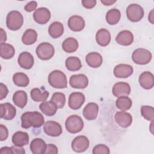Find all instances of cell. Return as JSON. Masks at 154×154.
<instances>
[{"mask_svg":"<svg viewBox=\"0 0 154 154\" xmlns=\"http://www.w3.org/2000/svg\"><path fill=\"white\" fill-rule=\"evenodd\" d=\"M20 119L21 126L25 129H28L31 126L40 128L45 123L43 116L37 111L25 112L22 114Z\"/></svg>","mask_w":154,"mask_h":154,"instance_id":"6da1fadb","label":"cell"},{"mask_svg":"<svg viewBox=\"0 0 154 154\" xmlns=\"http://www.w3.org/2000/svg\"><path fill=\"white\" fill-rule=\"evenodd\" d=\"M48 82L55 88H66L67 87V80L66 75L59 70L51 72L48 76Z\"/></svg>","mask_w":154,"mask_h":154,"instance_id":"7a4b0ae2","label":"cell"},{"mask_svg":"<svg viewBox=\"0 0 154 154\" xmlns=\"http://www.w3.org/2000/svg\"><path fill=\"white\" fill-rule=\"evenodd\" d=\"M23 23V17L19 11L13 10L8 13L6 17V25L9 29L17 31L22 27Z\"/></svg>","mask_w":154,"mask_h":154,"instance_id":"3957f363","label":"cell"},{"mask_svg":"<svg viewBox=\"0 0 154 154\" xmlns=\"http://www.w3.org/2000/svg\"><path fill=\"white\" fill-rule=\"evenodd\" d=\"M66 130L72 134L79 132L84 128V122L78 115H72L68 117L65 122Z\"/></svg>","mask_w":154,"mask_h":154,"instance_id":"277c9868","label":"cell"},{"mask_svg":"<svg viewBox=\"0 0 154 154\" xmlns=\"http://www.w3.org/2000/svg\"><path fill=\"white\" fill-rule=\"evenodd\" d=\"M152 53L144 48H138L132 54V61L137 64L144 65L148 64L152 60Z\"/></svg>","mask_w":154,"mask_h":154,"instance_id":"5b68a950","label":"cell"},{"mask_svg":"<svg viewBox=\"0 0 154 154\" xmlns=\"http://www.w3.org/2000/svg\"><path fill=\"white\" fill-rule=\"evenodd\" d=\"M35 53L38 58L40 60H48L54 56L55 49L51 43L48 42H42L37 46Z\"/></svg>","mask_w":154,"mask_h":154,"instance_id":"8992f818","label":"cell"},{"mask_svg":"<svg viewBox=\"0 0 154 154\" xmlns=\"http://www.w3.org/2000/svg\"><path fill=\"white\" fill-rule=\"evenodd\" d=\"M144 14L143 7L137 4H131L126 8L127 17L132 22L140 21L143 17Z\"/></svg>","mask_w":154,"mask_h":154,"instance_id":"52a82bcc","label":"cell"},{"mask_svg":"<svg viewBox=\"0 0 154 154\" xmlns=\"http://www.w3.org/2000/svg\"><path fill=\"white\" fill-rule=\"evenodd\" d=\"M89 144L90 142L87 137L79 135L73 140L71 147L73 151L78 153H81L85 152L88 148Z\"/></svg>","mask_w":154,"mask_h":154,"instance_id":"ba28073f","label":"cell"},{"mask_svg":"<svg viewBox=\"0 0 154 154\" xmlns=\"http://www.w3.org/2000/svg\"><path fill=\"white\" fill-rule=\"evenodd\" d=\"M43 130L46 134L51 137H58L62 134L61 125L55 121H48L43 126Z\"/></svg>","mask_w":154,"mask_h":154,"instance_id":"9c48e42d","label":"cell"},{"mask_svg":"<svg viewBox=\"0 0 154 154\" xmlns=\"http://www.w3.org/2000/svg\"><path fill=\"white\" fill-rule=\"evenodd\" d=\"M85 100V96L83 93L81 92L72 93L69 97V106L74 110L78 109L84 104Z\"/></svg>","mask_w":154,"mask_h":154,"instance_id":"30bf717a","label":"cell"},{"mask_svg":"<svg viewBox=\"0 0 154 154\" xmlns=\"http://www.w3.org/2000/svg\"><path fill=\"white\" fill-rule=\"evenodd\" d=\"M32 16L35 22L38 24L43 25L50 20L51 14L47 8L40 7L34 12Z\"/></svg>","mask_w":154,"mask_h":154,"instance_id":"8fae6325","label":"cell"},{"mask_svg":"<svg viewBox=\"0 0 154 154\" xmlns=\"http://www.w3.org/2000/svg\"><path fill=\"white\" fill-rule=\"evenodd\" d=\"M69 84L74 88L82 89L88 86V79L87 76L84 74L73 75L70 78Z\"/></svg>","mask_w":154,"mask_h":154,"instance_id":"7c38bea8","label":"cell"},{"mask_svg":"<svg viewBox=\"0 0 154 154\" xmlns=\"http://www.w3.org/2000/svg\"><path fill=\"white\" fill-rule=\"evenodd\" d=\"M134 72L132 66L126 64L117 65L113 70L114 76L118 78H126L130 76Z\"/></svg>","mask_w":154,"mask_h":154,"instance_id":"4fadbf2b","label":"cell"},{"mask_svg":"<svg viewBox=\"0 0 154 154\" xmlns=\"http://www.w3.org/2000/svg\"><path fill=\"white\" fill-rule=\"evenodd\" d=\"M116 122L122 128H126L131 126L132 122V116L125 111H117L114 115Z\"/></svg>","mask_w":154,"mask_h":154,"instance_id":"5bb4252c","label":"cell"},{"mask_svg":"<svg viewBox=\"0 0 154 154\" xmlns=\"http://www.w3.org/2000/svg\"><path fill=\"white\" fill-rule=\"evenodd\" d=\"M1 118L5 120H11L16 114V108L8 102L0 104Z\"/></svg>","mask_w":154,"mask_h":154,"instance_id":"9a60e30c","label":"cell"},{"mask_svg":"<svg viewBox=\"0 0 154 154\" xmlns=\"http://www.w3.org/2000/svg\"><path fill=\"white\" fill-rule=\"evenodd\" d=\"M112 91L114 96L117 97L128 96L131 93V87L125 82H118L113 85Z\"/></svg>","mask_w":154,"mask_h":154,"instance_id":"2e32d148","label":"cell"},{"mask_svg":"<svg viewBox=\"0 0 154 154\" xmlns=\"http://www.w3.org/2000/svg\"><path fill=\"white\" fill-rule=\"evenodd\" d=\"M17 62L20 67L25 69H30L34 65V59L29 52H22L18 57Z\"/></svg>","mask_w":154,"mask_h":154,"instance_id":"e0dca14e","label":"cell"},{"mask_svg":"<svg viewBox=\"0 0 154 154\" xmlns=\"http://www.w3.org/2000/svg\"><path fill=\"white\" fill-rule=\"evenodd\" d=\"M138 82L142 88L146 90H150L154 85L153 75L148 71L144 72L140 75Z\"/></svg>","mask_w":154,"mask_h":154,"instance_id":"ac0fdd59","label":"cell"},{"mask_svg":"<svg viewBox=\"0 0 154 154\" xmlns=\"http://www.w3.org/2000/svg\"><path fill=\"white\" fill-rule=\"evenodd\" d=\"M85 25L84 19L80 16H72L68 20L69 28L73 31H81L84 28Z\"/></svg>","mask_w":154,"mask_h":154,"instance_id":"d6986e66","label":"cell"},{"mask_svg":"<svg viewBox=\"0 0 154 154\" xmlns=\"http://www.w3.org/2000/svg\"><path fill=\"white\" fill-rule=\"evenodd\" d=\"M98 111V105L94 102H90L83 109L82 114L85 119L87 120H93L96 119Z\"/></svg>","mask_w":154,"mask_h":154,"instance_id":"ffe728a7","label":"cell"},{"mask_svg":"<svg viewBox=\"0 0 154 154\" xmlns=\"http://www.w3.org/2000/svg\"><path fill=\"white\" fill-rule=\"evenodd\" d=\"M116 42L122 46H129L134 41L133 34L128 30H123L119 32L116 37Z\"/></svg>","mask_w":154,"mask_h":154,"instance_id":"44dd1931","label":"cell"},{"mask_svg":"<svg viewBox=\"0 0 154 154\" xmlns=\"http://www.w3.org/2000/svg\"><path fill=\"white\" fill-rule=\"evenodd\" d=\"M30 149L34 154L45 153L47 144L45 141L40 138H36L32 140L30 143Z\"/></svg>","mask_w":154,"mask_h":154,"instance_id":"7402d4cb","label":"cell"},{"mask_svg":"<svg viewBox=\"0 0 154 154\" xmlns=\"http://www.w3.org/2000/svg\"><path fill=\"white\" fill-rule=\"evenodd\" d=\"M96 41L101 46H106L109 45L111 41V34L108 30L101 28L96 34Z\"/></svg>","mask_w":154,"mask_h":154,"instance_id":"603a6c76","label":"cell"},{"mask_svg":"<svg viewBox=\"0 0 154 154\" xmlns=\"http://www.w3.org/2000/svg\"><path fill=\"white\" fill-rule=\"evenodd\" d=\"M102 55L96 52L88 53L85 57V61L87 64L93 68H97L102 64Z\"/></svg>","mask_w":154,"mask_h":154,"instance_id":"cb8c5ba5","label":"cell"},{"mask_svg":"<svg viewBox=\"0 0 154 154\" xmlns=\"http://www.w3.org/2000/svg\"><path fill=\"white\" fill-rule=\"evenodd\" d=\"M12 143L14 145L23 147L28 144L29 135L28 133L22 131H17L12 136Z\"/></svg>","mask_w":154,"mask_h":154,"instance_id":"d4e9b609","label":"cell"},{"mask_svg":"<svg viewBox=\"0 0 154 154\" xmlns=\"http://www.w3.org/2000/svg\"><path fill=\"white\" fill-rule=\"evenodd\" d=\"M27 94L23 90L16 91L13 96V102L19 108H23L27 103Z\"/></svg>","mask_w":154,"mask_h":154,"instance_id":"484cf974","label":"cell"},{"mask_svg":"<svg viewBox=\"0 0 154 154\" xmlns=\"http://www.w3.org/2000/svg\"><path fill=\"white\" fill-rule=\"evenodd\" d=\"M40 111L47 116H53L57 111V105L51 100L44 101L39 105Z\"/></svg>","mask_w":154,"mask_h":154,"instance_id":"4316f807","label":"cell"},{"mask_svg":"<svg viewBox=\"0 0 154 154\" xmlns=\"http://www.w3.org/2000/svg\"><path fill=\"white\" fill-rule=\"evenodd\" d=\"M49 34L53 38H57L61 37L64 32V27L63 24L58 21L52 23L48 29Z\"/></svg>","mask_w":154,"mask_h":154,"instance_id":"83f0119b","label":"cell"},{"mask_svg":"<svg viewBox=\"0 0 154 154\" xmlns=\"http://www.w3.org/2000/svg\"><path fill=\"white\" fill-rule=\"evenodd\" d=\"M78 42L73 37H68L66 38L62 43V49L67 53H72L75 52L78 48Z\"/></svg>","mask_w":154,"mask_h":154,"instance_id":"f1b7e54d","label":"cell"},{"mask_svg":"<svg viewBox=\"0 0 154 154\" xmlns=\"http://www.w3.org/2000/svg\"><path fill=\"white\" fill-rule=\"evenodd\" d=\"M15 54L14 47L8 43H4L0 45V55L1 57L5 60L11 59Z\"/></svg>","mask_w":154,"mask_h":154,"instance_id":"f546056e","label":"cell"},{"mask_svg":"<svg viewBox=\"0 0 154 154\" xmlns=\"http://www.w3.org/2000/svg\"><path fill=\"white\" fill-rule=\"evenodd\" d=\"M49 93L48 91H42L38 88H32L30 92L31 97L35 102L46 101L49 97Z\"/></svg>","mask_w":154,"mask_h":154,"instance_id":"4dcf8cb0","label":"cell"},{"mask_svg":"<svg viewBox=\"0 0 154 154\" xmlns=\"http://www.w3.org/2000/svg\"><path fill=\"white\" fill-rule=\"evenodd\" d=\"M37 38V33L33 29H28L22 37V42L24 45H31L34 43Z\"/></svg>","mask_w":154,"mask_h":154,"instance_id":"1f68e13d","label":"cell"},{"mask_svg":"<svg viewBox=\"0 0 154 154\" xmlns=\"http://www.w3.org/2000/svg\"><path fill=\"white\" fill-rule=\"evenodd\" d=\"M13 81L16 85L21 87H25L29 83L28 76L22 72H17L14 73L13 76Z\"/></svg>","mask_w":154,"mask_h":154,"instance_id":"d6a6232c","label":"cell"},{"mask_svg":"<svg viewBox=\"0 0 154 154\" xmlns=\"http://www.w3.org/2000/svg\"><path fill=\"white\" fill-rule=\"evenodd\" d=\"M65 65L68 70L73 72L79 70L82 67L81 60L76 57H69L67 58L66 60Z\"/></svg>","mask_w":154,"mask_h":154,"instance_id":"836d02e7","label":"cell"},{"mask_svg":"<svg viewBox=\"0 0 154 154\" xmlns=\"http://www.w3.org/2000/svg\"><path fill=\"white\" fill-rule=\"evenodd\" d=\"M105 17L108 24L114 25L119 22L121 17V13L119 10L117 8H112L106 13Z\"/></svg>","mask_w":154,"mask_h":154,"instance_id":"e575fe53","label":"cell"},{"mask_svg":"<svg viewBox=\"0 0 154 154\" xmlns=\"http://www.w3.org/2000/svg\"><path fill=\"white\" fill-rule=\"evenodd\" d=\"M132 105V100L128 96H120L116 101V105L121 111H126L129 110Z\"/></svg>","mask_w":154,"mask_h":154,"instance_id":"d590c367","label":"cell"},{"mask_svg":"<svg viewBox=\"0 0 154 154\" xmlns=\"http://www.w3.org/2000/svg\"><path fill=\"white\" fill-rule=\"evenodd\" d=\"M51 100L57 105L58 108H62L66 103L65 94L61 92H55L52 94Z\"/></svg>","mask_w":154,"mask_h":154,"instance_id":"8d00e7d4","label":"cell"},{"mask_svg":"<svg viewBox=\"0 0 154 154\" xmlns=\"http://www.w3.org/2000/svg\"><path fill=\"white\" fill-rule=\"evenodd\" d=\"M141 114L143 118L152 122L154 119V108L151 106L143 105L141 107Z\"/></svg>","mask_w":154,"mask_h":154,"instance_id":"74e56055","label":"cell"},{"mask_svg":"<svg viewBox=\"0 0 154 154\" xmlns=\"http://www.w3.org/2000/svg\"><path fill=\"white\" fill-rule=\"evenodd\" d=\"M92 153L93 154H100V153H106L109 154L110 153L109 149L108 146H106L105 144H99L96 146H95L93 149Z\"/></svg>","mask_w":154,"mask_h":154,"instance_id":"f35d334b","label":"cell"},{"mask_svg":"<svg viewBox=\"0 0 154 154\" xmlns=\"http://www.w3.org/2000/svg\"><path fill=\"white\" fill-rule=\"evenodd\" d=\"M8 136V131L6 126L0 125V140L1 141L5 140Z\"/></svg>","mask_w":154,"mask_h":154,"instance_id":"ab89813d","label":"cell"},{"mask_svg":"<svg viewBox=\"0 0 154 154\" xmlns=\"http://www.w3.org/2000/svg\"><path fill=\"white\" fill-rule=\"evenodd\" d=\"M37 2L36 1H31L25 5L24 8L27 12H31L34 10L35 11L37 10Z\"/></svg>","mask_w":154,"mask_h":154,"instance_id":"60d3db41","label":"cell"},{"mask_svg":"<svg viewBox=\"0 0 154 154\" xmlns=\"http://www.w3.org/2000/svg\"><path fill=\"white\" fill-rule=\"evenodd\" d=\"M8 93V90L7 87L3 83L0 84V100H2L5 98Z\"/></svg>","mask_w":154,"mask_h":154,"instance_id":"b9f144b4","label":"cell"},{"mask_svg":"<svg viewBox=\"0 0 154 154\" xmlns=\"http://www.w3.org/2000/svg\"><path fill=\"white\" fill-rule=\"evenodd\" d=\"M58 148L57 147L53 144H47L46 150L45 153L47 154H57L58 153Z\"/></svg>","mask_w":154,"mask_h":154,"instance_id":"7bdbcfd3","label":"cell"},{"mask_svg":"<svg viewBox=\"0 0 154 154\" xmlns=\"http://www.w3.org/2000/svg\"><path fill=\"white\" fill-rule=\"evenodd\" d=\"M82 5L86 8L90 9L93 8L96 4V0H82L81 1Z\"/></svg>","mask_w":154,"mask_h":154,"instance_id":"ee69618b","label":"cell"},{"mask_svg":"<svg viewBox=\"0 0 154 154\" xmlns=\"http://www.w3.org/2000/svg\"><path fill=\"white\" fill-rule=\"evenodd\" d=\"M13 151V153H16V154H24L25 153V150L24 149V148H23L22 147H20V146H11Z\"/></svg>","mask_w":154,"mask_h":154,"instance_id":"f6af8a7d","label":"cell"},{"mask_svg":"<svg viewBox=\"0 0 154 154\" xmlns=\"http://www.w3.org/2000/svg\"><path fill=\"white\" fill-rule=\"evenodd\" d=\"M0 153H1V154H4V153L13 154V151L11 147H7L6 146V147H3L1 149Z\"/></svg>","mask_w":154,"mask_h":154,"instance_id":"bcb514c9","label":"cell"},{"mask_svg":"<svg viewBox=\"0 0 154 154\" xmlns=\"http://www.w3.org/2000/svg\"><path fill=\"white\" fill-rule=\"evenodd\" d=\"M0 33H1V37H0V43L1 44L4 43L7 40V34L5 31L3 29V28L0 29Z\"/></svg>","mask_w":154,"mask_h":154,"instance_id":"7dc6e473","label":"cell"},{"mask_svg":"<svg viewBox=\"0 0 154 154\" xmlns=\"http://www.w3.org/2000/svg\"><path fill=\"white\" fill-rule=\"evenodd\" d=\"M100 2L105 5H111L116 2V0H101Z\"/></svg>","mask_w":154,"mask_h":154,"instance_id":"c3c4849f","label":"cell"},{"mask_svg":"<svg viewBox=\"0 0 154 154\" xmlns=\"http://www.w3.org/2000/svg\"><path fill=\"white\" fill-rule=\"evenodd\" d=\"M148 19H149V21H150V22L153 24V10H152V11L149 14Z\"/></svg>","mask_w":154,"mask_h":154,"instance_id":"681fc988","label":"cell"},{"mask_svg":"<svg viewBox=\"0 0 154 154\" xmlns=\"http://www.w3.org/2000/svg\"><path fill=\"white\" fill-rule=\"evenodd\" d=\"M152 126H153V121L152 122V123H151V124H150V127H151V128H150V131H151V132H152V134H153V128H152Z\"/></svg>","mask_w":154,"mask_h":154,"instance_id":"f907efd6","label":"cell"}]
</instances>
